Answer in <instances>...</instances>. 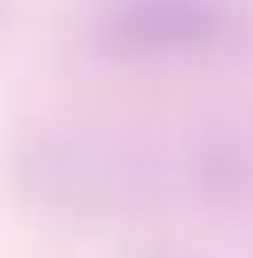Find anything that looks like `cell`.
<instances>
[{"label": "cell", "mask_w": 253, "mask_h": 258, "mask_svg": "<svg viewBox=\"0 0 253 258\" xmlns=\"http://www.w3.org/2000/svg\"><path fill=\"white\" fill-rule=\"evenodd\" d=\"M239 34L225 0H101L91 15V43L101 57L139 67L201 62Z\"/></svg>", "instance_id": "1"}, {"label": "cell", "mask_w": 253, "mask_h": 258, "mask_svg": "<svg viewBox=\"0 0 253 258\" xmlns=\"http://www.w3.org/2000/svg\"><path fill=\"white\" fill-rule=\"evenodd\" d=\"M0 15H5V0H0Z\"/></svg>", "instance_id": "2"}]
</instances>
